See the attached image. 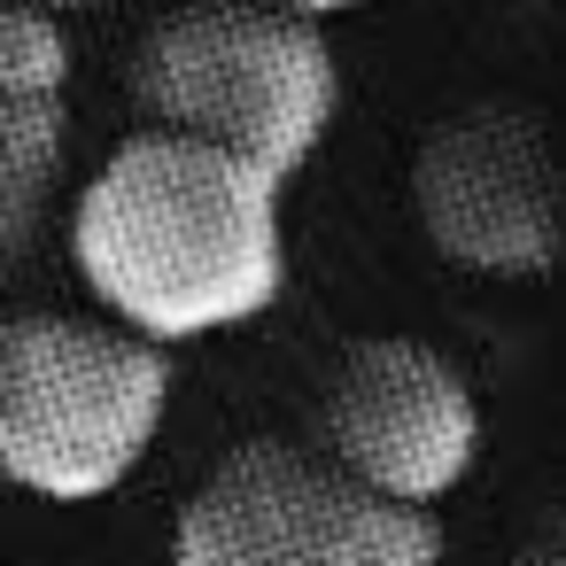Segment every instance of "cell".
<instances>
[{
  "label": "cell",
  "instance_id": "6da1fadb",
  "mask_svg": "<svg viewBox=\"0 0 566 566\" xmlns=\"http://www.w3.org/2000/svg\"><path fill=\"white\" fill-rule=\"evenodd\" d=\"M280 195L256 164L140 125L78 187L71 264L94 303L156 349L233 334L287 287Z\"/></svg>",
  "mask_w": 566,
  "mask_h": 566
},
{
  "label": "cell",
  "instance_id": "7a4b0ae2",
  "mask_svg": "<svg viewBox=\"0 0 566 566\" xmlns=\"http://www.w3.org/2000/svg\"><path fill=\"white\" fill-rule=\"evenodd\" d=\"M125 94L148 133L202 140L287 187L342 117V63L326 24L280 0H179L140 32Z\"/></svg>",
  "mask_w": 566,
  "mask_h": 566
},
{
  "label": "cell",
  "instance_id": "3957f363",
  "mask_svg": "<svg viewBox=\"0 0 566 566\" xmlns=\"http://www.w3.org/2000/svg\"><path fill=\"white\" fill-rule=\"evenodd\" d=\"M171 411V357L117 318L0 311V481L94 504L140 473Z\"/></svg>",
  "mask_w": 566,
  "mask_h": 566
},
{
  "label": "cell",
  "instance_id": "277c9868",
  "mask_svg": "<svg viewBox=\"0 0 566 566\" xmlns=\"http://www.w3.org/2000/svg\"><path fill=\"white\" fill-rule=\"evenodd\" d=\"M171 566H442V527L357 489L295 434H249L179 504Z\"/></svg>",
  "mask_w": 566,
  "mask_h": 566
},
{
  "label": "cell",
  "instance_id": "5b68a950",
  "mask_svg": "<svg viewBox=\"0 0 566 566\" xmlns=\"http://www.w3.org/2000/svg\"><path fill=\"white\" fill-rule=\"evenodd\" d=\"M411 210L434 256L481 280H543L566 256V164L527 102L442 109L411 156Z\"/></svg>",
  "mask_w": 566,
  "mask_h": 566
},
{
  "label": "cell",
  "instance_id": "8992f818",
  "mask_svg": "<svg viewBox=\"0 0 566 566\" xmlns=\"http://www.w3.org/2000/svg\"><path fill=\"white\" fill-rule=\"evenodd\" d=\"M303 442L357 489L434 512L481 458V396L450 349L419 334H365L318 380Z\"/></svg>",
  "mask_w": 566,
  "mask_h": 566
},
{
  "label": "cell",
  "instance_id": "52a82bcc",
  "mask_svg": "<svg viewBox=\"0 0 566 566\" xmlns=\"http://www.w3.org/2000/svg\"><path fill=\"white\" fill-rule=\"evenodd\" d=\"M71 156V48L55 17L0 0V287L32 256Z\"/></svg>",
  "mask_w": 566,
  "mask_h": 566
},
{
  "label": "cell",
  "instance_id": "ba28073f",
  "mask_svg": "<svg viewBox=\"0 0 566 566\" xmlns=\"http://www.w3.org/2000/svg\"><path fill=\"white\" fill-rule=\"evenodd\" d=\"M504 566H566V496H558V504H551V512L512 543V558H504Z\"/></svg>",
  "mask_w": 566,
  "mask_h": 566
},
{
  "label": "cell",
  "instance_id": "9c48e42d",
  "mask_svg": "<svg viewBox=\"0 0 566 566\" xmlns=\"http://www.w3.org/2000/svg\"><path fill=\"white\" fill-rule=\"evenodd\" d=\"M280 9H295V17H311V24H326V17H349V9H373V0H280Z\"/></svg>",
  "mask_w": 566,
  "mask_h": 566
},
{
  "label": "cell",
  "instance_id": "30bf717a",
  "mask_svg": "<svg viewBox=\"0 0 566 566\" xmlns=\"http://www.w3.org/2000/svg\"><path fill=\"white\" fill-rule=\"evenodd\" d=\"M9 9H32V17H78V9H109V0H9Z\"/></svg>",
  "mask_w": 566,
  "mask_h": 566
}]
</instances>
